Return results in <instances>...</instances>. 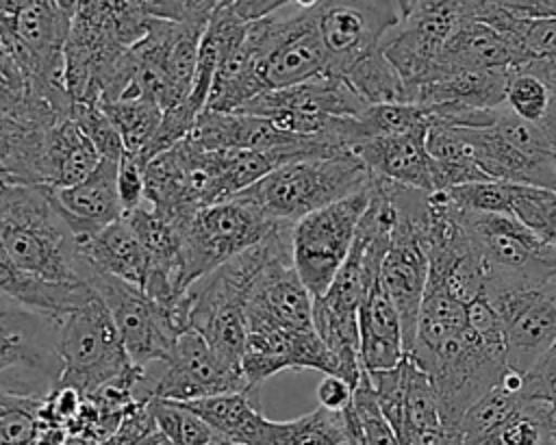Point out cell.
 I'll return each instance as SVG.
<instances>
[{"label": "cell", "instance_id": "7", "mask_svg": "<svg viewBox=\"0 0 556 445\" xmlns=\"http://www.w3.org/2000/svg\"><path fill=\"white\" fill-rule=\"evenodd\" d=\"M278 226L282 224L241 195L195 208L174 226L180 234L185 284L191 287L232 256L261 243Z\"/></svg>", "mask_w": 556, "mask_h": 445}, {"label": "cell", "instance_id": "1", "mask_svg": "<svg viewBox=\"0 0 556 445\" xmlns=\"http://www.w3.org/2000/svg\"><path fill=\"white\" fill-rule=\"evenodd\" d=\"M0 241L13 265L52 284H89L91 267L46 185L0 189Z\"/></svg>", "mask_w": 556, "mask_h": 445}, {"label": "cell", "instance_id": "32", "mask_svg": "<svg viewBox=\"0 0 556 445\" xmlns=\"http://www.w3.org/2000/svg\"><path fill=\"white\" fill-rule=\"evenodd\" d=\"M70 117L78 124V128L91 141L100 158H109L117 163L122 161V156L126 154L122 137L98 102H72Z\"/></svg>", "mask_w": 556, "mask_h": 445}, {"label": "cell", "instance_id": "45", "mask_svg": "<svg viewBox=\"0 0 556 445\" xmlns=\"http://www.w3.org/2000/svg\"><path fill=\"white\" fill-rule=\"evenodd\" d=\"M52 2H54V7H56L63 15H67V17L72 20V15H74V11H76V7H78L80 0H52Z\"/></svg>", "mask_w": 556, "mask_h": 445}, {"label": "cell", "instance_id": "25", "mask_svg": "<svg viewBox=\"0 0 556 445\" xmlns=\"http://www.w3.org/2000/svg\"><path fill=\"white\" fill-rule=\"evenodd\" d=\"M523 399L526 395L521 391H513L506 384L497 382L460 417L458 425L452 432L456 445H476L491 436L508 417L517 412Z\"/></svg>", "mask_w": 556, "mask_h": 445}, {"label": "cell", "instance_id": "12", "mask_svg": "<svg viewBox=\"0 0 556 445\" xmlns=\"http://www.w3.org/2000/svg\"><path fill=\"white\" fill-rule=\"evenodd\" d=\"M313 11L330 59V76L378 50L404 17L400 0H317Z\"/></svg>", "mask_w": 556, "mask_h": 445}, {"label": "cell", "instance_id": "40", "mask_svg": "<svg viewBox=\"0 0 556 445\" xmlns=\"http://www.w3.org/2000/svg\"><path fill=\"white\" fill-rule=\"evenodd\" d=\"M482 2L506 9L517 15H534V17L556 15V0H482Z\"/></svg>", "mask_w": 556, "mask_h": 445}, {"label": "cell", "instance_id": "17", "mask_svg": "<svg viewBox=\"0 0 556 445\" xmlns=\"http://www.w3.org/2000/svg\"><path fill=\"white\" fill-rule=\"evenodd\" d=\"M519 59L513 43L497 28L489 26L482 20L469 17L445 43L441 56L437 59V63L432 65L424 82L445 74H456V72L508 69V67H515Z\"/></svg>", "mask_w": 556, "mask_h": 445}, {"label": "cell", "instance_id": "19", "mask_svg": "<svg viewBox=\"0 0 556 445\" xmlns=\"http://www.w3.org/2000/svg\"><path fill=\"white\" fill-rule=\"evenodd\" d=\"M406 356L400 317L374 280L358 304V363L365 371L393 369Z\"/></svg>", "mask_w": 556, "mask_h": 445}, {"label": "cell", "instance_id": "49", "mask_svg": "<svg viewBox=\"0 0 556 445\" xmlns=\"http://www.w3.org/2000/svg\"><path fill=\"white\" fill-rule=\"evenodd\" d=\"M543 445H556V443H554V441H552V438H547V441H545V443H543Z\"/></svg>", "mask_w": 556, "mask_h": 445}, {"label": "cell", "instance_id": "38", "mask_svg": "<svg viewBox=\"0 0 556 445\" xmlns=\"http://www.w3.org/2000/svg\"><path fill=\"white\" fill-rule=\"evenodd\" d=\"M293 2L295 0H222L219 4L228 7L243 22H254V20L274 15L278 11H285L293 7Z\"/></svg>", "mask_w": 556, "mask_h": 445}, {"label": "cell", "instance_id": "51", "mask_svg": "<svg viewBox=\"0 0 556 445\" xmlns=\"http://www.w3.org/2000/svg\"><path fill=\"white\" fill-rule=\"evenodd\" d=\"M348 445H350V443H348Z\"/></svg>", "mask_w": 556, "mask_h": 445}, {"label": "cell", "instance_id": "2", "mask_svg": "<svg viewBox=\"0 0 556 445\" xmlns=\"http://www.w3.org/2000/svg\"><path fill=\"white\" fill-rule=\"evenodd\" d=\"M291 234V226H278L267 239L232 256L187 289L189 326L230 367L241 369L245 345V302L248 293L271 256Z\"/></svg>", "mask_w": 556, "mask_h": 445}, {"label": "cell", "instance_id": "26", "mask_svg": "<svg viewBox=\"0 0 556 445\" xmlns=\"http://www.w3.org/2000/svg\"><path fill=\"white\" fill-rule=\"evenodd\" d=\"M0 111L52 126L59 122L56 113L37 96L30 80L0 39Z\"/></svg>", "mask_w": 556, "mask_h": 445}, {"label": "cell", "instance_id": "22", "mask_svg": "<svg viewBox=\"0 0 556 445\" xmlns=\"http://www.w3.org/2000/svg\"><path fill=\"white\" fill-rule=\"evenodd\" d=\"M48 126L0 111V169L13 185H41Z\"/></svg>", "mask_w": 556, "mask_h": 445}, {"label": "cell", "instance_id": "18", "mask_svg": "<svg viewBox=\"0 0 556 445\" xmlns=\"http://www.w3.org/2000/svg\"><path fill=\"white\" fill-rule=\"evenodd\" d=\"M426 135H389L361 141L352 152L374 178H384L410 189L434 191L430 156L424 145Z\"/></svg>", "mask_w": 556, "mask_h": 445}, {"label": "cell", "instance_id": "13", "mask_svg": "<svg viewBox=\"0 0 556 445\" xmlns=\"http://www.w3.org/2000/svg\"><path fill=\"white\" fill-rule=\"evenodd\" d=\"M486 297L502 321L508 369L528 376L556 341V280Z\"/></svg>", "mask_w": 556, "mask_h": 445}, {"label": "cell", "instance_id": "10", "mask_svg": "<svg viewBox=\"0 0 556 445\" xmlns=\"http://www.w3.org/2000/svg\"><path fill=\"white\" fill-rule=\"evenodd\" d=\"M89 284L104 302L132 365L167 363L176 339L191 328L187 313L161 308L126 280L93 271Z\"/></svg>", "mask_w": 556, "mask_h": 445}, {"label": "cell", "instance_id": "3", "mask_svg": "<svg viewBox=\"0 0 556 445\" xmlns=\"http://www.w3.org/2000/svg\"><path fill=\"white\" fill-rule=\"evenodd\" d=\"M371 174L354 152L285 163L239 195L269 219L293 226L315 213L369 187Z\"/></svg>", "mask_w": 556, "mask_h": 445}, {"label": "cell", "instance_id": "34", "mask_svg": "<svg viewBox=\"0 0 556 445\" xmlns=\"http://www.w3.org/2000/svg\"><path fill=\"white\" fill-rule=\"evenodd\" d=\"M515 189H517L515 182L480 180V182H469V185L447 189V193L458 208L476 211V213L510 215Z\"/></svg>", "mask_w": 556, "mask_h": 445}, {"label": "cell", "instance_id": "14", "mask_svg": "<svg viewBox=\"0 0 556 445\" xmlns=\"http://www.w3.org/2000/svg\"><path fill=\"white\" fill-rule=\"evenodd\" d=\"M237 391H252L241 369L226 365L208 343L189 328L174 343L172 356L154 384V399L187 404Z\"/></svg>", "mask_w": 556, "mask_h": 445}, {"label": "cell", "instance_id": "46", "mask_svg": "<svg viewBox=\"0 0 556 445\" xmlns=\"http://www.w3.org/2000/svg\"><path fill=\"white\" fill-rule=\"evenodd\" d=\"M549 438L556 443V417H552L549 421Z\"/></svg>", "mask_w": 556, "mask_h": 445}, {"label": "cell", "instance_id": "42", "mask_svg": "<svg viewBox=\"0 0 556 445\" xmlns=\"http://www.w3.org/2000/svg\"><path fill=\"white\" fill-rule=\"evenodd\" d=\"M33 445H70V434L61 425H39Z\"/></svg>", "mask_w": 556, "mask_h": 445}, {"label": "cell", "instance_id": "48", "mask_svg": "<svg viewBox=\"0 0 556 445\" xmlns=\"http://www.w3.org/2000/svg\"><path fill=\"white\" fill-rule=\"evenodd\" d=\"M415 2H417V0H400V4H402V11L406 13V11H408V9H410Z\"/></svg>", "mask_w": 556, "mask_h": 445}, {"label": "cell", "instance_id": "9", "mask_svg": "<svg viewBox=\"0 0 556 445\" xmlns=\"http://www.w3.org/2000/svg\"><path fill=\"white\" fill-rule=\"evenodd\" d=\"M369 195L371 182L291 226V260L311 297L321 295L345 263Z\"/></svg>", "mask_w": 556, "mask_h": 445}, {"label": "cell", "instance_id": "24", "mask_svg": "<svg viewBox=\"0 0 556 445\" xmlns=\"http://www.w3.org/2000/svg\"><path fill=\"white\" fill-rule=\"evenodd\" d=\"M339 76L354 89V93L367 106L408 102L404 80L400 78L395 67L384 59L380 48L350 63Z\"/></svg>", "mask_w": 556, "mask_h": 445}, {"label": "cell", "instance_id": "43", "mask_svg": "<svg viewBox=\"0 0 556 445\" xmlns=\"http://www.w3.org/2000/svg\"><path fill=\"white\" fill-rule=\"evenodd\" d=\"M541 128H543L547 141H549V145L556 152V98H552V104H549V109H547V113L541 122Z\"/></svg>", "mask_w": 556, "mask_h": 445}, {"label": "cell", "instance_id": "11", "mask_svg": "<svg viewBox=\"0 0 556 445\" xmlns=\"http://www.w3.org/2000/svg\"><path fill=\"white\" fill-rule=\"evenodd\" d=\"M476 15V0H417L402 22L382 39L380 52L410 93L424 82L445 43L460 24Z\"/></svg>", "mask_w": 556, "mask_h": 445}, {"label": "cell", "instance_id": "47", "mask_svg": "<svg viewBox=\"0 0 556 445\" xmlns=\"http://www.w3.org/2000/svg\"><path fill=\"white\" fill-rule=\"evenodd\" d=\"M4 185H13V182H11V180H9V176H7V174L0 169V189H2Z\"/></svg>", "mask_w": 556, "mask_h": 445}, {"label": "cell", "instance_id": "41", "mask_svg": "<svg viewBox=\"0 0 556 445\" xmlns=\"http://www.w3.org/2000/svg\"><path fill=\"white\" fill-rule=\"evenodd\" d=\"M182 2H185V7H187L189 22L204 26L206 20H208V15L215 11V7H217L222 0H182Z\"/></svg>", "mask_w": 556, "mask_h": 445}, {"label": "cell", "instance_id": "21", "mask_svg": "<svg viewBox=\"0 0 556 445\" xmlns=\"http://www.w3.org/2000/svg\"><path fill=\"white\" fill-rule=\"evenodd\" d=\"M80 252L91 271L115 276L141 289L148 274V254L124 217L83 241Z\"/></svg>", "mask_w": 556, "mask_h": 445}, {"label": "cell", "instance_id": "6", "mask_svg": "<svg viewBox=\"0 0 556 445\" xmlns=\"http://www.w3.org/2000/svg\"><path fill=\"white\" fill-rule=\"evenodd\" d=\"M243 41L254 54L261 93L306 82L330 69L313 9H285L248 22Z\"/></svg>", "mask_w": 556, "mask_h": 445}, {"label": "cell", "instance_id": "35", "mask_svg": "<svg viewBox=\"0 0 556 445\" xmlns=\"http://www.w3.org/2000/svg\"><path fill=\"white\" fill-rule=\"evenodd\" d=\"M523 395L530 399L547 402L556 417V341L547 349V354L534 365V369L526 376Z\"/></svg>", "mask_w": 556, "mask_h": 445}, {"label": "cell", "instance_id": "28", "mask_svg": "<svg viewBox=\"0 0 556 445\" xmlns=\"http://www.w3.org/2000/svg\"><path fill=\"white\" fill-rule=\"evenodd\" d=\"M552 104V91L547 82L534 72L515 65L508 67L506 89H504V106L517 117L541 124L547 109Z\"/></svg>", "mask_w": 556, "mask_h": 445}, {"label": "cell", "instance_id": "16", "mask_svg": "<svg viewBox=\"0 0 556 445\" xmlns=\"http://www.w3.org/2000/svg\"><path fill=\"white\" fill-rule=\"evenodd\" d=\"M52 195L80 245L124 213L117 195V161L100 158L85 180L52 189Z\"/></svg>", "mask_w": 556, "mask_h": 445}, {"label": "cell", "instance_id": "37", "mask_svg": "<svg viewBox=\"0 0 556 445\" xmlns=\"http://www.w3.org/2000/svg\"><path fill=\"white\" fill-rule=\"evenodd\" d=\"M352 391L354 386L339 378V376H326L319 384H317V402L319 408L330 410V412H341L350 406L352 402Z\"/></svg>", "mask_w": 556, "mask_h": 445}, {"label": "cell", "instance_id": "44", "mask_svg": "<svg viewBox=\"0 0 556 445\" xmlns=\"http://www.w3.org/2000/svg\"><path fill=\"white\" fill-rule=\"evenodd\" d=\"M343 417H345V428H348V443L350 445H363L358 434H356V423H354V417L350 412V406L343 410Z\"/></svg>", "mask_w": 556, "mask_h": 445}, {"label": "cell", "instance_id": "33", "mask_svg": "<svg viewBox=\"0 0 556 445\" xmlns=\"http://www.w3.org/2000/svg\"><path fill=\"white\" fill-rule=\"evenodd\" d=\"M367 378L374 389V397L387 423L393 428L395 436L404 425V406H406V356L393 369L367 371Z\"/></svg>", "mask_w": 556, "mask_h": 445}, {"label": "cell", "instance_id": "20", "mask_svg": "<svg viewBox=\"0 0 556 445\" xmlns=\"http://www.w3.org/2000/svg\"><path fill=\"white\" fill-rule=\"evenodd\" d=\"M98 163L100 154L70 115L48 126L41 152V185L50 189L72 187L85 180Z\"/></svg>", "mask_w": 556, "mask_h": 445}, {"label": "cell", "instance_id": "27", "mask_svg": "<svg viewBox=\"0 0 556 445\" xmlns=\"http://www.w3.org/2000/svg\"><path fill=\"white\" fill-rule=\"evenodd\" d=\"M100 106L119 132L126 154L141 156L161 124L163 111L146 98H119L100 102Z\"/></svg>", "mask_w": 556, "mask_h": 445}, {"label": "cell", "instance_id": "4", "mask_svg": "<svg viewBox=\"0 0 556 445\" xmlns=\"http://www.w3.org/2000/svg\"><path fill=\"white\" fill-rule=\"evenodd\" d=\"M61 373L59 315L0 293V391L43 399Z\"/></svg>", "mask_w": 556, "mask_h": 445}, {"label": "cell", "instance_id": "39", "mask_svg": "<svg viewBox=\"0 0 556 445\" xmlns=\"http://www.w3.org/2000/svg\"><path fill=\"white\" fill-rule=\"evenodd\" d=\"M132 2L141 11V15H146L148 20L191 24L182 0H132Z\"/></svg>", "mask_w": 556, "mask_h": 445}, {"label": "cell", "instance_id": "23", "mask_svg": "<svg viewBox=\"0 0 556 445\" xmlns=\"http://www.w3.org/2000/svg\"><path fill=\"white\" fill-rule=\"evenodd\" d=\"M0 293H7L20 302L61 315L83 304L93 293V287L91 284H52V282H41L37 278H30L13 265V260L9 258L0 241Z\"/></svg>", "mask_w": 556, "mask_h": 445}, {"label": "cell", "instance_id": "29", "mask_svg": "<svg viewBox=\"0 0 556 445\" xmlns=\"http://www.w3.org/2000/svg\"><path fill=\"white\" fill-rule=\"evenodd\" d=\"M150 412L156 430L172 445H208L215 438L208 423L180 402L152 399Z\"/></svg>", "mask_w": 556, "mask_h": 445}, {"label": "cell", "instance_id": "15", "mask_svg": "<svg viewBox=\"0 0 556 445\" xmlns=\"http://www.w3.org/2000/svg\"><path fill=\"white\" fill-rule=\"evenodd\" d=\"M256 391H237L187 402L208 428L237 445H300L304 436V417L291 421H271L256 406Z\"/></svg>", "mask_w": 556, "mask_h": 445}, {"label": "cell", "instance_id": "50", "mask_svg": "<svg viewBox=\"0 0 556 445\" xmlns=\"http://www.w3.org/2000/svg\"><path fill=\"white\" fill-rule=\"evenodd\" d=\"M552 191H554V193H556V182H554V189H552Z\"/></svg>", "mask_w": 556, "mask_h": 445}, {"label": "cell", "instance_id": "36", "mask_svg": "<svg viewBox=\"0 0 556 445\" xmlns=\"http://www.w3.org/2000/svg\"><path fill=\"white\" fill-rule=\"evenodd\" d=\"M143 167L146 165L135 154H124L122 161L117 163V195L124 213L132 211L143 202V191H146Z\"/></svg>", "mask_w": 556, "mask_h": 445}, {"label": "cell", "instance_id": "5", "mask_svg": "<svg viewBox=\"0 0 556 445\" xmlns=\"http://www.w3.org/2000/svg\"><path fill=\"white\" fill-rule=\"evenodd\" d=\"M463 228L482 265L486 293L556 280V247L519 219L460 208Z\"/></svg>", "mask_w": 556, "mask_h": 445}, {"label": "cell", "instance_id": "30", "mask_svg": "<svg viewBox=\"0 0 556 445\" xmlns=\"http://www.w3.org/2000/svg\"><path fill=\"white\" fill-rule=\"evenodd\" d=\"M510 217L519 219L543 241L556 247V193L547 189L517 185Z\"/></svg>", "mask_w": 556, "mask_h": 445}, {"label": "cell", "instance_id": "8", "mask_svg": "<svg viewBox=\"0 0 556 445\" xmlns=\"http://www.w3.org/2000/svg\"><path fill=\"white\" fill-rule=\"evenodd\" d=\"M59 356L63 363L59 384L78 389L83 397L132 367L96 291L76 308L59 315Z\"/></svg>", "mask_w": 556, "mask_h": 445}, {"label": "cell", "instance_id": "31", "mask_svg": "<svg viewBox=\"0 0 556 445\" xmlns=\"http://www.w3.org/2000/svg\"><path fill=\"white\" fill-rule=\"evenodd\" d=\"M41 399L0 391V445H33L39 432Z\"/></svg>", "mask_w": 556, "mask_h": 445}]
</instances>
